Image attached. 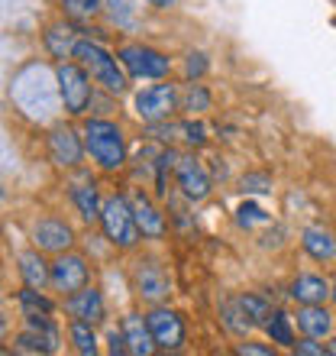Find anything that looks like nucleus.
I'll return each mask as SVG.
<instances>
[{"label": "nucleus", "mask_w": 336, "mask_h": 356, "mask_svg": "<svg viewBox=\"0 0 336 356\" xmlns=\"http://www.w3.org/2000/svg\"><path fill=\"white\" fill-rule=\"evenodd\" d=\"M265 330H269L271 343H281V347H294V334H291V321H288V314L275 311V314H271V321L265 324Z\"/></svg>", "instance_id": "obj_25"}, {"label": "nucleus", "mask_w": 336, "mask_h": 356, "mask_svg": "<svg viewBox=\"0 0 336 356\" xmlns=\"http://www.w3.org/2000/svg\"><path fill=\"white\" fill-rule=\"evenodd\" d=\"M136 289H140L142 298L162 301V298L168 295V279H165V272H162L156 263H140V269H136Z\"/></svg>", "instance_id": "obj_14"}, {"label": "nucleus", "mask_w": 336, "mask_h": 356, "mask_svg": "<svg viewBox=\"0 0 336 356\" xmlns=\"http://www.w3.org/2000/svg\"><path fill=\"white\" fill-rule=\"evenodd\" d=\"M175 172H178V185H181L187 201H204L210 195V178H207V172L194 159H178Z\"/></svg>", "instance_id": "obj_11"}, {"label": "nucleus", "mask_w": 336, "mask_h": 356, "mask_svg": "<svg viewBox=\"0 0 336 356\" xmlns=\"http://www.w3.org/2000/svg\"><path fill=\"white\" fill-rule=\"evenodd\" d=\"M301 243H304V250H308L317 263H327V259L336 256V240L327 234V230H320V227H308Z\"/></svg>", "instance_id": "obj_18"}, {"label": "nucleus", "mask_w": 336, "mask_h": 356, "mask_svg": "<svg viewBox=\"0 0 336 356\" xmlns=\"http://www.w3.org/2000/svg\"><path fill=\"white\" fill-rule=\"evenodd\" d=\"M262 220H269V217H265V211H259L255 204H243V207H240V224H243V227L262 224Z\"/></svg>", "instance_id": "obj_31"}, {"label": "nucleus", "mask_w": 336, "mask_h": 356, "mask_svg": "<svg viewBox=\"0 0 336 356\" xmlns=\"http://www.w3.org/2000/svg\"><path fill=\"white\" fill-rule=\"evenodd\" d=\"M236 353H252V356H271V347H259V343H240Z\"/></svg>", "instance_id": "obj_34"}, {"label": "nucleus", "mask_w": 336, "mask_h": 356, "mask_svg": "<svg viewBox=\"0 0 336 356\" xmlns=\"http://www.w3.org/2000/svg\"><path fill=\"white\" fill-rule=\"evenodd\" d=\"M42 289H33V285H26V289L19 291V305H23V314H52V301L46 298V295H39Z\"/></svg>", "instance_id": "obj_26"}, {"label": "nucleus", "mask_w": 336, "mask_h": 356, "mask_svg": "<svg viewBox=\"0 0 336 356\" xmlns=\"http://www.w3.org/2000/svg\"><path fill=\"white\" fill-rule=\"evenodd\" d=\"M240 191L243 195H265V191H271V178L265 172H249L240 178Z\"/></svg>", "instance_id": "obj_28"}, {"label": "nucleus", "mask_w": 336, "mask_h": 356, "mask_svg": "<svg viewBox=\"0 0 336 356\" xmlns=\"http://www.w3.org/2000/svg\"><path fill=\"white\" fill-rule=\"evenodd\" d=\"M327 353H336V340H330L327 343Z\"/></svg>", "instance_id": "obj_36"}, {"label": "nucleus", "mask_w": 336, "mask_h": 356, "mask_svg": "<svg viewBox=\"0 0 336 356\" xmlns=\"http://www.w3.org/2000/svg\"><path fill=\"white\" fill-rule=\"evenodd\" d=\"M49 152H52V159L58 165H78L84 152V143L75 136L72 127H56L52 136H49Z\"/></svg>", "instance_id": "obj_12"}, {"label": "nucleus", "mask_w": 336, "mask_h": 356, "mask_svg": "<svg viewBox=\"0 0 336 356\" xmlns=\"http://www.w3.org/2000/svg\"><path fill=\"white\" fill-rule=\"evenodd\" d=\"M94 324H87V321H78L72 318V327H68V337H72V343H75L78 353L84 356H94L97 353V340H94Z\"/></svg>", "instance_id": "obj_23"}, {"label": "nucleus", "mask_w": 336, "mask_h": 356, "mask_svg": "<svg viewBox=\"0 0 336 356\" xmlns=\"http://www.w3.org/2000/svg\"><path fill=\"white\" fill-rule=\"evenodd\" d=\"M175 107H178L175 85H152V88H142V91L136 94V113L149 123L168 120Z\"/></svg>", "instance_id": "obj_6"}, {"label": "nucleus", "mask_w": 336, "mask_h": 356, "mask_svg": "<svg viewBox=\"0 0 336 356\" xmlns=\"http://www.w3.org/2000/svg\"><path fill=\"white\" fill-rule=\"evenodd\" d=\"M101 7H103V0H62V10L72 19H91L101 13Z\"/></svg>", "instance_id": "obj_27"}, {"label": "nucleus", "mask_w": 336, "mask_h": 356, "mask_svg": "<svg viewBox=\"0 0 336 356\" xmlns=\"http://www.w3.org/2000/svg\"><path fill=\"white\" fill-rule=\"evenodd\" d=\"M75 58L87 68V75H91L97 85L107 88L110 94L126 91V75H123L120 65H117V56H110V52L101 49L97 42H78Z\"/></svg>", "instance_id": "obj_3"}, {"label": "nucleus", "mask_w": 336, "mask_h": 356, "mask_svg": "<svg viewBox=\"0 0 336 356\" xmlns=\"http://www.w3.org/2000/svg\"><path fill=\"white\" fill-rule=\"evenodd\" d=\"M56 78H58V94H62V104L72 117H81L91 104V78H87V68L81 62H62L56 68Z\"/></svg>", "instance_id": "obj_4"}, {"label": "nucleus", "mask_w": 336, "mask_h": 356, "mask_svg": "<svg viewBox=\"0 0 336 356\" xmlns=\"http://www.w3.org/2000/svg\"><path fill=\"white\" fill-rule=\"evenodd\" d=\"M56 343H58V340H52L49 334L29 327L26 334H19L17 350H23V353H52V350H56Z\"/></svg>", "instance_id": "obj_24"}, {"label": "nucleus", "mask_w": 336, "mask_h": 356, "mask_svg": "<svg viewBox=\"0 0 336 356\" xmlns=\"http://www.w3.org/2000/svg\"><path fill=\"white\" fill-rule=\"evenodd\" d=\"M146 321H149V330L159 350H178L185 343V324H181V318H178L175 311L156 308L146 314Z\"/></svg>", "instance_id": "obj_7"}, {"label": "nucleus", "mask_w": 336, "mask_h": 356, "mask_svg": "<svg viewBox=\"0 0 336 356\" xmlns=\"http://www.w3.org/2000/svg\"><path fill=\"white\" fill-rule=\"evenodd\" d=\"M314 340H317V337H308V334H304V340H301V343H294L291 350H298V353H304V356H324V353H327V343H314Z\"/></svg>", "instance_id": "obj_32"}, {"label": "nucleus", "mask_w": 336, "mask_h": 356, "mask_svg": "<svg viewBox=\"0 0 336 356\" xmlns=\"http://www.w3.org/2000/svg\"><path fill=\"white\" fill-rule=\"evenodd\" d=\"M33 243L39 250H46V253H62L72 246V227L56 220V217H46V220H39L33 227Z\"/></svg>", "instance_id": "obj_10"}, {"label": "nucleus", "mask_w": 336, "mask_h": 356, "mask_svg": "<svg viewBox=\"0 0 336 356\" xmlns=\"http://www.w3.org/2000/svg\"><path fill=\"white\" fill-rule=\"evenodd\" d=\"M72 201L78 204L84 220H101L103 204H97V188L94 185H72Z\"/></svg>", "instance_id": "obj_21"}, {"label": "nucleus", "mask_w": 336, "mask_h": 356, "mask_svg": "<svg viewBox=\"0 0 336 356\" xmlns=\"http://www.w3.org/2000/svg\"><path fill=\"white\" fill-rule=\"evenodd\" d=\"M133 211H136V224H140L142 236H162L165 234V220H162V214L142 195L133 197Z\"/></svg>", "instance_id": "obj_17"}, {"label": "nucleus", "mask_w": 336, "mask_h": 356, "mask_svg": "<svg viewBox=\"0 0 336 356\" xmlns=\"http://www.w3.org/2000/svg\"><path fill=\"white\" fill-rule=\"evenodd\" d=\"M236 305L243 308V314L249 318L252 327H265V324L271 321V314H275V311H271V305L262 298V295H243Z\"/></svg>", "instance_id": "obj_22"}, {"label": "nucleus", "mask_w": 336, "mask_h": 356, "mask_svg": "<svg viewBox=\"0 0 336 356\" xmlns=\"http://www.w3.org/2000/svg\"><path fill=\"white\" fill-rule=\"evenodd\" d=\"M84 149L91 152V159L103 172H117L126 162V146H123V133L110 120H84Z\"/></svg>", "instance_id": "obj_1"}, {"label": "nucleus", "mask_w": 336, "mask_h": 356, "mask_svg": "<svg viewBox=\"0 0 336 356\" xmlns=\"http://www.w3.org/2000/svg\"><path fill=\"white\" fill-rule=\"evenodd\" d=\"M181 133H185V140L187 143H191V146H201V143H204L207 140V136H204V123H194V120H191V123H185V127H181Z\"/></svg>", "instance_id": "obj_33"}, {"label": "nucleus", "mask_w": 336, "mask_h": 356, "mask_svg": "<svg viewBox=\"0 0 336 356\" xmlns=\"http://www.w3.org/2000/svg\"><path fill=\"white\" fill-rule=\"evenodd\" d=\"M123 337L133 356H149L156 350V337L149 330V321H142L140 314H126L123 318Z\"/></svg>", "instance_id": "obj_13"}, {"label": "nucleus", "mask_w": 336, "mask_h": 356, "mask_svg": "<svg viewBox=\"0 0 336 356\" xmlns=\"http://www.w3.org/2000/svg\"><path fill=\"white\" fill-rule=\"evenodd\" d=\"M298 327L308 334V337H327L330 330H333V321H330V314L320 305H304V308L298 311Z\"/></svg>", "instance_id": "obj_16"}, {"label": "nucleus", "mask_w": 336, "mask_h": 356, "mask_svg": "<svg viewBox=\"0 0 336 356\" xmlns=\"http://www.w3.org/2000/svg\"><path fill=\"white\" fill-rule=\"evenodd\" d=\"M87 285V263H84L81 256H58L56 263H52V289L56 291H72L84 289Z\"/></svg>", "instance_id": "obj_8"}, {"label": "nucleus", "mask_w": 336, "mask_h": 356, "mask_svg": "<svg viewBox=\"0 0 336 356\" xmlns=\"http://www.w3.org/2000/svg\"><path fill=\"white\" fill-rule=\"evenodd\" d=\"M146 3H149V7H159V10H165V7H171L175 0H146Z\"/></svg>", "instance_id": "obj_35"}, {"label": "nucleus", "mask_w": 336, "mask_h": 356, "mask_svg": "<svg viewBox=\"0 0 336 356\" xmlns=\"http://www.w3.org/2000/svg\"><path fill=\"white\" fill-rule=\"evenodd\" d=\"M330 295H333V301H336V285H333V291H330Z\"/></svg>", "instance_id": "obj_37"}, {"label": "nucleus", "mask_w": 336, "mask_h": 356, "mask_svg": "<svg viewBox=\"0 0 336 356\" xmlns=\"http://www.w3.org/2000/svg\"><path fill=\"white\" fill-rule=\"evenodd\" d=\"M120 65L130 72L133 78H162L168 75V58L149 46H120L117 52Z\"/></svg>", "instance_id": "obj_5"}, {"label": "nucleus", "mask_w": 336, "mask_h": 356, "mask_svg": "<svg viewBox=\"0 0 336 356\" xmlns=\"http://www.w3.org/2000/svg\"><path fill=\"white\" fill-rule=\"evenodd\" d=\"M101 224H103V234L110 240L113 246H123V250H130L136 246L140 240V224H136V211H133V201L126 197L113 195L103 201V211H101Z\"/></svg>", "instance_id": "obj_2"}, {"label": "nucleus", "mask_w": 336, "mask_h": 356, "mask_svg": "<svg viewBox=\"0 0 336 356\" xmlns=\"http://www.w3.org/2000/svg\"><path fill=\"white\" fill-rule=\"evenodd\" d=\"M330 285L327 279L320 275H298V282L291 285V298L301 301V305H324V298L330 295Z\"/></svg>", "instance_id": "obj_15"}, {"label": "nucleus", "mask_w": 336, "mask_h": 356, "mask_svg": "<svg viewBox=\"0 0 336 356\" xmlns=\"http://www.w3.org/2000/svg\"><path fill=\"white\" fill-rule=\"evenodd\" d=\"M19 275H23L26 285L42 289L46 282H52V266L46 269V263H42V256L39 253H23L19 256Z\"/></svg>", "instance_id": "obj_20"}, {"label": "nucleus", "mask_w": 336, "mask_h": 356, "mask_svg": "<svg viewBox=\"0 0 336 356\" xmlns=\"http://www.w3.org/2000/svg\"><path fill=\"white\" fill-rule=\"evenodd\" d=\"M65 308L72 318L78 321H87V324H101L103 321V298H101V291L91 289V285H84V289L72 291L65 301Z\"/></svg>", "instance_id": "obj_9"}, {"label": "nucleus", "mask_w": 336, "mask_h": 356, "mask_svg": "<svg viewBox=\"0 0 336 356\" xmlns=\"http://www.w3.org/2000/svg\"><path fill=\"white\" fill-rule=\"evenodd\" d=\"M207 72V56L204 52H187V62H185V78H201Z\"/></svg>", "instance_id": "obj_29"}, {"label": "nucleus", "mask_w": 336, "mask_h": 356, "mask_svg": "<svg viewBox=\"0 0 336 356\" xmlns=\"http://www.w3.org/2000/svg\"><path fill=\"white\" fill-rule=\"evenodd\" d=\"M46 46L56 58H75V49H78L75 29L72 26H49L46 29Z\"/></svg>", "instance_id": "obj_19"}, {"label": "nucleus", "mask_w": 336, "mask_h": 356, "mask_svg": "<svg viewBox=\"0 0 336 356\" xmlns=\"http://www.w3.org/2000/svg\"><path fill=\"white\" fill-rule=\"evenodd\" d=\"M207 104H210V97H207L204 88L191 85V91L185 94V107H187V111H207Z\"/></svg>", "instance_id": "obj_30"}]
</instances>
